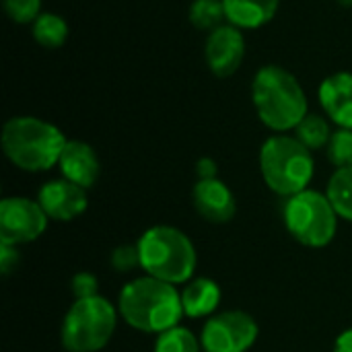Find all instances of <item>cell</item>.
Masks as SVG:
<instances>
[{"label": "cell", "instance_id": "obj_1", "mask_svg": "<svg viewBox=\"0 0 352 352\" xmlns=\"http://www.w3.org/2000/svg\"><path fill=\"white\" fill-rule=\"evenodd\" d=\"M118 314L130 328L159 336L179 326L184 316L182 291L148 274L134 278L120 291Z\"/></svg>", "mask_w": 352, "mask_h": 352}, {"label": "cell", "instance_id": "obj_2", "mask_svg": "<svg viewBox=\"0 0 352 352\" xmlns=\"http://www.w3.org/2000/svg\"><path fill=\"white\" fill-rule=\"evenodd\" d=\"M252 101L260 122L276 134L295 130L309 113L307 95L293 72L278 64L262 66L252 80Z\"/></svg>", "mask_w": 352, "mask_h": 352}, {"label": "cell", "instance_id": "obj_3", "mask_svg": "<svg viewBox=\"0 0 352 352\" xmlns=\"http://www.w3.org/2000/svg\"><path fill=\"white\" fill-rule=\"evenodd\" d=\"M0 142L6 159L16 169L41 173L58 165L68 140L52 122L33 116H16L4 122Z\"/></svg>", "mask_w": 352, "mask_h": 352}, {"label": "cell", "instance_id": "obj_4", "mask_svg": "<svg viewBox=\"0 0 352 352\" xmlns=\"http://www.w3.org/2000/svg\"><path fill=\"white\" fill-rule=\"evenodd\" d=\"M140 252V268L169 285H186L192 280L198 256L190 237L169 225L146 229L136 241Z\"/></svg>", "mask_w": 352, "mask_h": 352}, {"label": "cell", "instance_id": "obj_5", "mask_svg": "<svg viewBox=\"0 0 352 352\" xmlns=\"http://www.w3.org/2000/svg\"><path fill=\"white\" fill-rule=\"evenodd\" d=\"M260 171L274 194L291 198L307 190L316 163L311 151L297 136L274 134L260 148Z\"/></svg>", "mask_w": 352, "mask_h": 352}, {"label": "cell", "instance_id": "obj_6", "mask_svg": "<svg viewBox=\"0 0 352 352\" xmlns=\"http://www.w3.org/2000/svg\"><path fill=\"white\" fill-rule=\"evenodd\" d=\"M118 311L111 301L97 295L76 299L64 316L60 342L68 352H99L105 349L118 326Z\"/></svg>", "mask_w": 352, "mask_h": 352}, {"label": "cell", "instance_id": "obj_7", "mask_svg": "<svg viewBox=\"0 0 352 352\" xmlns=\"http://www.w3.org/2000/svg\"><path fill=\"white\" fill-rule=\"evenodd\" d=\"M283 217L289 233L307 248H326L338 229V212L328 194L316 190H303L287 198Z\"/></svg>", "mask_w": 352, "mask_h": 352}, {"label": "cell", "instance_id": "obj_8", "mask_svg": "<svg viewBox=\"0 0 352 352\" xmlns=\"http://www.w3.org/2000/svg\"><path fill=\"white\" fill-rule=\"evenodd\" d=\"M258 324L245 311H223L210 316L200 332L204 352H248L258 340Z\"/></svg>", "mask_w": 352, "mask_h": 352}, {"label": "cell", "instance_id": "obj_9", "mask_svg": "<svg viewBox=\"0 0 352 352\" xmlns=\"http://www.w3.org/2000/svg\"><path fill=\"white\" fill-rule=\"evenodd\" d=\"M47 214L37 200L10 196L0 202V243L23 245L35 241L47 227Z\"/></svg>", "mask_w": 352, "mask_h": 352}, {"label": "cell", "instance_id": "obj_10", "mask_svg": "<svg viewBox=\"0 0 352 352\" xmlns=\"http://www.w3.org/2000/svg\"><path fill=\"white\" fill-rule=\"evenodd\" d=\"M204 58H206L208 70L214 76H219V78L233 76L245 58L243 31L231 23L212 29L204 43Z\"/></svg>", "mask_w": 352, "mask_h": 352}, {"label": "cell", "instance_id": "obj_11", "mask_svg": "<svg viewBox=\"0 0 352 352\" xmlns=\"http://www.w3.org/2000/svg\"><path fill=\"white\" fill-rule=\"evenodd\" d=\"M37 202L41 204L47 219L60 221V223L74 221L89 206L87 190L64 179V177L45 182L37 194Z\"/></svg>", "mask_w": 352, "mask_h": 352}, {"label": "cell", "instance_id": "obj_12", "mask_svg": "<svg viewBox=\"0 0 352 352\" xmlns=\"http://www.w3.org/2000/svg\"><path fill=\"white\" fill-rule=\"evenodd\" d=\"M192 202L200 217H204L206 221L217 223V225L229 223L237 210L235 196H233L231 188L225 182H221L219 177L198 179L192 190Z\"/></svg>", "mask_w": 352, "mask_h": 352}, {"label": "cell", "instance_id": "obj_13", "mask_svg": "<svg viewBox=\"0 0 352 352\" xmlns=\"http://www.w3.org/2000/svg\"><path fill=\"white\" fill-rule=\"evenodd\" d=\"M320 105L330 122L352 130V72H336L322 80L318 89Z\"/></svg>", "mask_w": 352, "mask_h": 352}, {"label": "cell", "instance_id": "obj_14", "mask_svg": "<svg viewBox=\"0 0 352 352\" xmlns=\"http://www.w3.org/2000/svg\"><path fill=\"white\" fill-rule=\"evenodd\" d=\"M58 167L62 171V177L89 190L95 186V182L99 179L101 173V165H99V157L95 153V148L82 140H68Z\"/></svg>", "mask_w": 352, "mask_h": 352}, {"label": "cell", "instance_id": "obj_15", "mask_svg": "<svg viewBox=\"0 0 352 352\" xmlns=\"http://www.w3.org/2000/svg\"><path fill=\"white\" fill-rule=\"evenodd\" d=\"M225 14L231 25L241 31L260 29L274 19L280 0H223Z\"/></svg>", "mask_w": 352, "mask_h": 352}, {"label": "cell", "instance_id": "obj_16", "mask_svg": "<svg viewBox=\"0 0 352 352\" xmlns=\"http://www.w3.org/2000/svg\"><path fill=\"white\" fill-rule=\"evenodd\" d=\"M221 287L206 276L192 278L182 289L184 316L188 318H210L221 303Z\"/></svg>", "mask_w": 352, "mask_h": 352}, {"label": "cell", "instance_id": "obj_17", "mask_svg": "<svg viewBox=\"0 0 352 352\" xmlns=\"http://www.w3.org/2000/svg\"><path fill=\"white\" fill-rule=\"evenodd\" d=\"M33 39L45 50H58L68 39V23L56 12H41L31 25Z\"/></svg>", "mask_w": 352, "mask_h": 352}, {"label": "cell", "instance_id": "obj_18", "mask_svg": "<svg viewBox=\"0 0 352 352\" xmlns=\"http://www.w3.org/2000/svg\"><path fill=\"white\" fill-rule=\"evenodd\" d=\"M332 206L336 208L338 217L352 223V165L336 169L328 182L326 190Z\"/></svg>", "mask_w": 352, "mask_h": 352}, {"label": "cell", "instance_id": "obj_19", "mask_svg": "<svg viewBox=\"0 0 352 352\" xmlns=\"http://www.w3.org/2000/svg\"><path fill=\"white\" fill-rule=\"evenodd\" d=\"M295 136L309 148V151H320L326 148L330 138H332V130H330V122L328 118L320 116V113H307L303 118V122L295 128Z\"/></svg>", "mask_w": 352, "mask_h": 352}, {"label": "cell", "instance_id": "obj_20", "mask_svg": "<svg viewBox=\"0 0 352 352\" xmlns=\"http://www.w3.org/2000/svg\"><path fill=\"white\" fill-rule=\"evenodd\" d=\"M190 23L200 29V31H212L217 27L223 25V21L227 19L225 14V4L223 0H194L190 4Z\"/></svg>", "mask_w": 352, "mask_h": 352}, {"label": "cell", "instance_id": "obj_21", "mask_svg": "<svg viewBox=\"0 0 352 352\" xmlns=\"http://www.w3.org/2000/svg\"><path fill=\"white\" fill-rule=\"evenodd\" d=\"M202 344L192 330L175 326L157 336L155 352H200Z\"/></svg>", "mask_w": 352, "mask_h": 352}, {"label": "cell", "instance_id": "obj_22", "mask_svg": "<svg viewBox=\"0 0 352 352\" xmlns=\"http://www.w3.org/2000/svg\"><path fill=\"white\" fill-rule=\"evenodd\" d=\"M326 155H328V161L336 169L352 165V130H346V128L334 130L326 146Z\"/></svg>", "mask_w": 352, "mask_h": 352}, {"label": "cell", "instance_id": "obj_23", "mask_svg": "<svg viewBox=\"0 0 352 352\" xmlns=\"http://www.w3.org/2000/svg\"><path fill=\"white\" fill-rule=\"evenodd\" d=\"M2 8L12 23L33 25L41 14V0H2Z\"/></svg>", "mask_w": 352, "mask_h": 352}, {"label": "cell", "instance_id": "obj_24", "mask_svg": "<svg viewBox=\"0 0 352 352\" xmlns=\"http://www.w3.org/2000/svg\"><path fill=\"white\" fill-rule=\"evenodd\" d=\"M109 264L113 270L126 274L132 272L136 268H140V252L138 245H118L111 254H109Z\"/></svg>", "mask_w": 352, "mask_h": 352}, {"label": "cell", "instance_id": "obj_25", "mask_svg": "<svg viewBox=\"0 0 352 352\" xmlns=\"http://www.w3.org/2000/svg\"><path fill=\"white\" fill-rule=\"evenodd\" d=\"M74 299H91L99 295V278L91 272H76L70 283Z\"/></svg>", "mask_w": 352, "mask_h": 352}, {"label": "cell", "instance_id": "obj_26", "mask_svg": "<svg viewBox=\"0 0 352 352\" xmlns=\"http://www.w3.org/2000/svg\"><path fill=\"white\" fill-rule=\"evenodd\" d=\"M19 264V252L16 245H8V243H0V272L4 276H8Z\"/></svg>", "mask_w": 352, "mask_h": 352}, {"label": "cell", "instance_id": "obj_27", "mask_svg": "<svg viewBox=\"0 0 352 352\" xmlns=\"http://www.w3.org/2000/svg\"><path fill=\"white\" fill-rule=\"evenodd\" d=\"M217 173H219V167H217L214 159H210V157L198 159V163H196V175H198V179H214Z\"/></svg>", "mask_w": 352, "mask_h": 352}, {"label": "cell", "instance_id": "obj_28", "mask_svg": "<svg viewBox=\"0 0 352 352\" xmlns=\"http://www.w3.org/2000/svg\"><path fill=\"white\" fill-rule=\"evenodd\" d=\"M334 352H352V328L344 330L334 344Z\"/></svg>", "mask_w": 352, "mask_h": 352}, {"label": "cell", "instance_id": "obj_29", "mask_svg": "<svg viewBox=\"0 0 352 352\" xmlns=\"http://www.w3.org/2000/svg\"><path fill=\"white\" fill-rule=\"evenodd\" d=\"M338 2H340L342 6H351L352 8V0H338Z\"/></svg>", "mask_w": 352, "mask_h": 352}]
</instances>
